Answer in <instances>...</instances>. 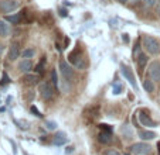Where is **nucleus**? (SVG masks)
Instances as JSON below:
<instances>
[{
  "label": "nucleus",
  "mask_w": 160,
  "mask_h": 155,
  "mask_svg": "<svg viewBox=\"0 0 160 155\" xmlns=\"http://www.w3.org/2000/svg\"><path fill=\"white\" fill-rule=\"evenodd\" d=\"M121 72H122V75L125 76V79H126V81L130 83V86H132L133 89L138 90V83H136V78H135V75H133L132 69H130L128 65H125V63H121Z\"/></svg>",
  "instance_id": "4"
},
{
  "label": "nucleus",
  "mask_w": 160,
  "mask_h": 155,
  "mask_svg": "<svg viewBox=\"0 0 160 155\" xmlns=\"http://www.w3.org/2000/svg\"><path fill=\"white\" fill-rule=\"evenodd\" d=\"M51 82H52V85H54L55 87L58 86V76H57V71H55V69L51 72Z\"/></svg>",
  "instance_id": "23"
},
{
  "label": "nucleus",
  "mask_w": 160,
  "mask_h": 155,
  "mask_svg": "<svg viewBox=\"0 0 160 155\" xmlns=\"http://www.w3.org/2000/svg\"><path fill=\"white\" fill-rule=\"evenodd\" d=\"M60 71H61V73H62V76L65 78V81H71L74 78V69H72V66L68 63V61H65V59L60 61Z\"/></svg>",
  "instance_id": "6"
},
{
  "label": "nucleus",
  "mask_w": 160,
  "mask_h": 155,
  "mask_svg": "<svg viewBox=\"0 0 160 155\" xmlns=\"http://www.w3.org/2000/svg\"><path fill=\"white\" fill-rule=\"evenodd\" d=\"M3 83H9V76H7L6 73H3V81H2L0 85H3Z\"/></svg>",
  "instance_id": "30"
},
{
  "label": "nucleus",
  "mask_w": 160,
  "mask_h": 155,
  "mask_svg": "<svg viewBox=\"0 0 160 155\" xmlns=\"http://www.w3.org/2000/svg\"><path fill=\"white\" fill-rule=\"evenodd\" d=\"M135 61L138 62V66H139L140 69H143L146 65H148L149 58H148V55H146V54H143V52H139V55L135 58Z\"/></svg>",
  "instance_id": "15"
},
{
  "label": "nucleus",
  "mask_w": 160,
  "mask_h": 155,
  "mask_svg": "<svg viewBox=\"0 0 160 155\" xmlns=\"http://www.w3.org/2000/svg\"><path fill=\"white\" fill-rule=\"evenodd\" d=\"M9 34H10V26L4 20H0V37L6 38V37H9Z\"/></svg>",
  "instance_id": "16"
},
{
  "label": "nucleus",
  "mask_w": 160,
  "mask_h": 155,
  "mask_svg": "<svg viewBox=\"0 0 160 155\" xmlns=\"http://www.w3.org/2000/svg\"><path fill=\"white\" fill-rule=\"evenodd\" d=\"M31 111H33V113H34V114H36V116H37V117H42V114H41V113H40V111H38V110H37V107H36V106H31Z\"/></svg>",
  "instance_id": "28"
},
{
  "label": "nucleus",
  "mask_w": 160,
  "mask_h": 155,
  "mask_svg": "<svg viewBox=\"0 0 160 155\" xmlns=\"http://www.w3.org/2000/svg\"><path fill=\"white\" fill-rule=\"evenodd\" d=\"M156 13H157V16L160 17V2H159V6H157V9H156Z\"/></svg>",
  "instance_id": "31"
},
{
  "label": "nucleus",
  "mask_w": 160,
  "mask_h": 155,
  "mask_svg": "<svg viewBox=\"0 0 160 155\" xmlns=\"http://www.w3.org/2000/svg\"><path fill=\"white\" fill-rule=\"evenodd\" d=\"M99 127H101V130L102 131H109V133H112V127L109 124H99Z\"/></svg>",
  "instance_id": "25"
},
{
  "label": "nucleus",
  "mask_w": 160,
  "mask_h": 155,
  "mask_svg": "<svg viewBox=\"0 0 160 155\" xmlns=\"http://www.w3.org/2000/svg\"><path fill=\"white\" fill-rule=\"evenodd\" d=\"M119 2H122V3H125V2H128V0H119Z\"/></svg>",
  "instance_id": "34"
},
{
  "label": "nucleus",
  "mask_w": 160,
  "mask_h": 155,
  "mask_svg": "<svg viewBox=\"0 0 160 155\" xmlns=\"http://www.w3.org/2000/svg\"><path fill=\"white\" fill-rule=\"evenodd\" d=\"M52 143L55 144V145H64V144L67 143V137L64 133H58V134L54 135V140H52Z\"/></svg>",
  "instance_id": "19"
},
{
  "label": "nucleus",
  "mask_w": 160,
  "mask_h": 155,
  "mask_svg": "<svg viewBox=\"0 0 160 155\" xmlns=\"http://www.w3.org/2000/svg\"><path fill=\"white\" fill-rule=\"evenodd\" d=\"M45 124H47V127H48L50 130H54V128L57 127V124H55L54 121H47V123H45Z\"/></svg>",
  "instance_id": "29"
},
{
  "label": "nucleus",
  "mask_w": 160,
  "mask_h": 155,
  "mask_svg": "<svg viewBox=\"0 0 160 155\" xmlns=\"http://www.w3.org/2000/svg\"><path fill=\"white\" fill-rule=\"evenodd\" d=\"M40 93H41V97L44 99L45 101H50L54 99V95H55V90L52 87V83L50 82H42L40 85Z\"/></svg>",
  "instance_id": "2"
},
{
  "label": "nucleus",
  "mask_w": 160,
  "mask_h": 155,
  "mask_svg": "<svg viewBox=\"0 0 160 155\" xmlns=\"http://www.w3.org/2000/svg\"><path fill=\"white\" fill-rule=\"evenodd\" d=\"M4 51V45L3 44H0V55H2V52Z\"/></svg>",
  "instance_id": "32"
},
{
  "label": "nucleus",
  "mask_w": 160,
  "mask_h": 155,
  "mask_svg": "<svg viewBox=\"0 0 160 155\" xmlns=\"http://www.w3.org/2000/svg\"><path fill=\"white\" fill-rule=\"evenodd\" d=\"M18 57H20V44L18 42H13L9 48L7 58H9V61H16Z\"/></svg>",
  "instance_id": "11"
},
{
  "label": "nucleus",
  "mask_w": 160,
  "mask_h": 155,
  "mask_svg": "<svg viewBox=\"0 0 160 155\" xmlns=\"http://www.w3.org/2000/svg\"><path fill=\"white\" fill-rule=\"evenodd\" d=\"M105 155H121V154H119L116 149L112 148V149H108V151H105Z\"/></svg>",
  "instance_id": "27"
},
{
  "label": "nucleus",
  "mask_w": 160,
  "mask_h": 155,
  "mask_svg": "<svg viewBox=\"0 0 160 155\" xmlns=\"http://www.w3.org/2000/svg\"><path fill=\"white\" fill-rule=\"evenodd\" d=\"M34 54H36V51L33 49V48H26L23 52H21V55H23V58H33L34 57Z\"/></svg>",
  "instance_id": "22"
},
{
  "label": "nucleus",
  "mask_w": 160,
  "mask_h": 155,
  "mask_svg": "<svg viewBox=\"0 0 160 155\" xmlns=\"http://www.w3.org/2000/svg\"><path fill=\"white\" fill-rule=\"evenodd\" d=\"M130 151L135 152V154H150L152 152V147L149 144H145V143H138V144H133L130 147Z\"/></svg>",
  "instance_id": "8"
},
{
  "label": "nucleus",
  "mask_w": 160,
  "mask_h": 155,
  "mask_svg": "<svg viewBox=\"0 0 160 155\" xmlns=\"http://www.w3.org/2000/svg\"><path fill=\"white\" fill-rule=\"evenodd\" d=\"M40 78H38V73H26L24 76L21 78V82L27 86H36L38 83Z\"/></svg>",
  "instance_id": "10"
},
{
  "label": "nucleus",
  "mask_w": 160,
  "mask_h": 155,
  "mask_svg": "<svg viewBox=\"0 0 160 155\" xmlns=\"http://www.w3.org/2000/svg\"><path fill=\"white\" fill-rule=\"evenodd\" d=\"M61 16H62V17H65V16H67V12L64 9H61Z\"/></svg>",
  "instance_id": "33"
},
{
  "label": "nucleus",
  "mask_w": 160,
  "mask_h": 155,
  "mask_svg": "<svg viewBox=\"0 0 160 155\" xmlns=\"http://www.w3.org/2000/svg\"><path fill=\"white\" fill-rule=\"evenodd\" d=\"M138 135H139L142 140H153V138L156 137V134H154L153 131H146V130H139Z\"/></svg>",
  "instance_id": "18"
},
{
  "label": "nucleus",
  "mask_w": 160,
  "mask_h": 155,
  "mask_svg": "<svg viewBox=\"0 0 160 155\" xmlns=\"http://www.w3.org/2000/svg\"><path fill=\"white\" fill-rule=\"evenodd\" d=\"M143 3H145V6H148V7H153L154 4L157 3V0H143Z\"/></svg>",
  "instance_id": "24"
},
{
  "label": "nucleus",
  "mask_w": 160,
  "mask_h": 155,
  "mask_svg": "<svg viewBox=\"0 0 160 155\" xmlns=\"http://www.w3.org/2000/svg\"><path fill=\"white\" fill-rule=\"evenodd\" d=\"M142 47L148 51V54L157 55L160 52V42L152 35H143L142 38Z\"/></svg>",
  "instance_id": "1"
},
{
  "label": "nucleus",
  "mask_w": 160,
  "mask_h": 155,
  "mask_svg": "<svg viewBox=\"0 0 160 155\" xmlns=\"http://www.w3.org/2000/svg\"><path fill=\"white\" fill-rule=\"evenodd\" d=\"M121 90H122V86L119 83L113 85V93H115V95H119V93H121Z\"/></svg>",
  "instance_id": "26"
},
{
  "label": "nucleus",
  "mask_w": 160,
  "mask_h": 155,
  "mask_svg": "<svg viewBox=\"0 0 160 155\" xmlns=\"http://www.w3.org/2000/svg\"><path fill=\"white\" fill-rule=\"evenodd\" d=\"M31 68H33V62H31L30 59H23L18 63V69H20L21 72H24V73H28V72L31 71Z\"/></svg>",
  "instance_id": "14"
},
{
  "label": "nucleus",
  "mask_w": 160,
  "mask_h": 155,
  "mask_svg": "<svg viewBox=\"0 0 160 155\" xmlns=\"http://www.w3.org/2000/svg\"><path fill=\"white\" fill-rule=\"evenodd\" d=\"M139 119H140V123H142L143 125H148V127H154V125H156V123H154L153 120L150 119V116L146 114L145 111H140L139 113Z\"/></svg>",
  "instance_id": "13"
},
{
  "label": "nucleus",
  "mask_w": 160,
  "mask_h": 155,
  "mask_svg": "<svg viewBox=\"0 0 160 155\" xmlns=\"http://www.w3.org/2000/svg\"><path fill=\"white\" fill-rule=\"evenodd\" d=\"M18 3L16 0H0V12L2 13H10L16 10Z\"/></svg>",
  "instance_id": "9"
},
{
  "label": "nucleus",
  "mask_w": 160,
  "mask_h": 155,
  "mask_svg": "<svg viewBox=\"0 0 160 155\" xmlns=\"http://www.w3.org/2000/svg\"><path fill=\"white\" fill-rule=\"evenodd\" d=\"M99 141L102 144H111L112 143V133H109V131H101L99 133Z\"/></svg>",
  "instance_id": "17"
},
{
  "label": "nucleus",
  "mask_w": 160,
  "mask_h": 155,
  "mask_svg": "<svg viewBox=\"0 0 160 155\" xmlns=\"http://www.w3.org/2000/svg\"><path fill=\"white\" fill-rule=\"evenodd\" d=\"M68 61H70L72 65H75L77 68H79V69H84L85 68L84 59L79 57V44H78V48H75V49H74L72 52L68 55Z\"/></svg>",
  "instance_id": "5"
},
{
  "label": "nucleus",
  "mask_w": 160,
  "mask_h": 155,
  "mask_svg": "<svg viewBox=\"0 0 160 155\" xmlns=\"http://www.w3.org/2000/svg\"><path fill=\"white\" fill-rule=\"evenodd\" d=\"M149 76L153 82H160V62L159 61H153L149 65Z\"/></svg>",
  "instance_id": "7"
},
{
  "label": "nucleus",
  "mask_w": 160,
  "mask_h": 155,
  "mask_svg": "<svg viewBox=\"0 0 160 155\" xmlns=\"http://www.w3.org/2000/svg\"><path fill=\"white\" fill-rule=\"evenodd\" d=\"M143 87H145V90H146V92H149V93L154 92V83H153V81L146 78L145 81H143Z\"/></svg>",
  "instance_id": "20"
},
{
  "label": "nucleus",
  "mask_w": 160,
  "mask_h": 155,
  "mask_svg": "<svg viewBox=\"0 0 160 155\" xmlns=\"http://www.w3.org/2000/svg\"><path fill=\"white\" fill-rule=\"evenodd\" d=\"M44 66H45V58H41V61H40V62L37 63L36 66H34V71H36V73L41 75L42 72H44Z\"/></svg>",
  "instance_id": "21"
},
{
  "label": "nucleus",
  "mask_w": 160,
  "mask_h": 155,
  "mask_svg": "<svg viewBox=\"0 0 160 155\" xmlns=\"http://www.w3.org/2000/svg\"><path fill=\"white\" fill-rule=\"evenodd\" d=\"M24 17H26V12H18V13H16V14H13V16H6V21L7 23H12V24H20L21 21L24 20Z\"/></svg>",
  "instance_id": "12"
},
{
  "label": "nucleus",
  "mask_w": 160,
  "mask_h": 155,
  "mask_svg": "<svg viewBox=\"0 0 160 155\" xmlns=\"http://www.w3.org/2000/svg\"><path fill=\"white\" fill-rule=\"evenodd\" d=\"M159 155H160V154H159Z\"/></svg>",
  "instance_id": "35"
},
{
  "label": "nucleus",
  "mask_w": 160,
  "mask_h": 155,
  "mask_svg": "<svg viewBox=\"0 0 160 155\" xmlns=\"http://www.w3.org/2000/svg\"><path fill=\"white\" fill-rule=\"evenodd\" d=\"M99 114H101V110H99V106L98 105H91V106H88L87 109L84 110V119L87 120L88 123H92V121H95V120L99 117Z\"/></svg>",
  "instance_id": "3"
}]
</instances>
